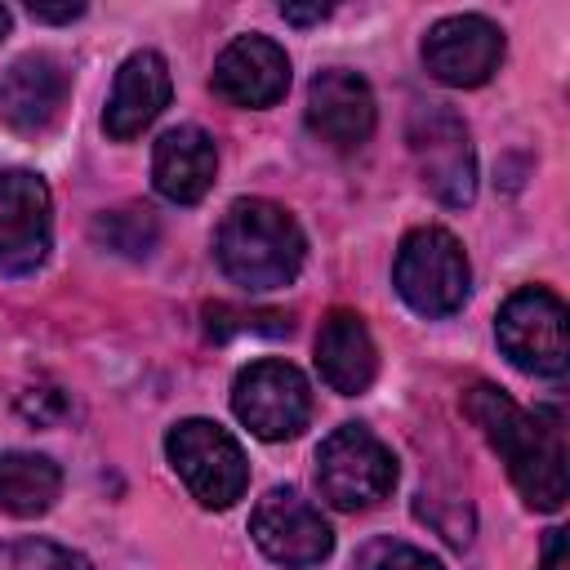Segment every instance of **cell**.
Here are the masks:
<instances>
[{"label":"cell","mask_w":570,"mask_h":570,"mask_svg":"<svg viewBox=\"0 0 570 570\" xmlns=\"http://www.w3.org/2000/svg\"><path fill=\"white\" fill-rule=\"evenodd\" d=\"M463 414L508 463V476L530 508L557 512L566 503V432L557 410L530 414L494 383H472L463 392Z\"/></svg>","instance_id":"1"},{"label":"cell","mask_w":570,"mask_h":570,"mask_svg":"<svg viewBox=\"0 0 570 570\" xmlns=\"http://www.w3.org/2000/svg\"><path fill=\"white\" fill-rule=\"evenodd\" d=\"M214 254L227 281H236L249 294H267L298 276L307 240L289 209L263 196H240L227 205L214 232Z\"/></svg>","instance_id":"2"},{"label":"cell","mask_w":570,"mask_h":570,"mask_svg":"<svg viewBox=\"0 0 570 570\" xmlns=\"http://www.w3.org/2000/svg\"><path fill=\"white\" fill-rule=\"evenodd\" d=\"M169 468L205 508H232L249 485V463L240 441L214 419H183L165 436Z\"/></svg>","instance_id":"3"},{"label":"cell","mask_w":570,"mask_h":570,"mask_svg":"<svg viewBox=\"0 0 570 570\" xmlns=\"http://www.w3.org/2000/svg\"><path fill=\"white\" fill-rule=\"evenodd\" d=\"M316 485L334 508L365 512L392 494L396 459L365 423H343L316 450Z\"/></svg>","instance_id":"4"},{"label":"cell","mask_w":570,"mask_h":570,"mask_svg":"<svg viewBox=\"0 0 570 570\" xmlns=\"http://www.w3.org/2000/svg\"><path fill=\"white\" fill-rule=\"evenodd\" d=\"M392 281L419 316H450L463 307L472 272L463 245L445 227H414L396 249Z\"/></svg>","instance_id":"5"},{"label":"cell","mask_w":570,"mask_h":570,"mask_svg":"<svg viewBox=\"0 0 570 570\" xmlns=\"http://www.w3.org/2000/svg\"><path fill=\"white\" fill-rule=\"evenodd\" d=\"M499 347L508 361L539 379H561L570 365V330H566V303L543 285H521L508 294L494 321Z\"/></svg>","instance_id":"6"},{"label":"cell","mask_w":570,"mask_h":570,"mask_svg":"<svg viewBox=\"0 0 570 570\" xmlns=\"http://www.w3.org/2000/svg\"><path fill=\"white\" fill-rule=\"evenodd\" d=\"M410 151L423 174V187L450 205L463 209L476 196V156L468 125L445 107V102H423L410 116Z\"/></svg>","instance_id":"7"},{"label":"cell","mask_w":570,"mask_h":570,"mask_svg":"<svg viewBox=\"0 0 570 570\" xmlns=\"http://www.w3.org/2000/svg\"><path fill=\"white\" fill-rule=\"evenodd\" d=\"M232 410L236 419L263 436V441H289L307 428L312 419V392L307 379L276 356H263L254 365H245L232 383Z\"/></svg>","instance_id":"8"},{"label":"cell","mask_w":570,"mask_h":570,"mask_svg":"<svg viewBox=\"0 0 570 570\" xmlns=\"http://www.w3.org/2000/svg\"><path fill=\"white\" fill-rule=\"evenodd\" d=\"M249 534L263 557H272L285 570H307L321 566L334 552V530L330 521L289 485L267 490L254 512H249Z\"/></svg>","instance_id":"9"},{"label":"cell","mask_w":570,"mask_h":570,"mask_svg":"<svg viewBox=\"0 0 570 570\" xmlns=\"http://www.w3.org/2000/svg\"><path fill=\"white\" fill-rule=\"evenodd\" d=\"M53 240L49 187L31 169H0V276H27Z\"/></svg>","instance_id":"10"},{"label":"cell","mask_w":570,"mask_h":570,"mask_svg":"<svg viewBox=\"0 0 570 570\" xmlns=\"http://www.w3.org/2000/svg\"><path fill=\"white\" fill-rule=\"evenodd\" d=\"M499 62H503V31L481 13L441 18L423 36V67L441 85L476 89L499 71Z\"/></svg>","instance_id":"11"},{"label":"cell","mask_w":570,"mask_h":570,"mask_svg":"<svg viewBox=\"0 0 570 570\" xmlns=\"http://www.w3.org/2000/svg\"><path fill=\"white\" fill-rule=\"evenodd\" d=\"M214 94L232 107H272L289 89V58L272 36H236L214 62Z\"/></svg>","instance_id":"12"},{"label":"cell","mask_w":570,"mask_h":570,"mask_svg":"<svg viewBox=\"0 0 570 570\" xmlns=\"http://www.w3.org/2000/svg\"><path fill=\"white\" fill-rule=\"evenodd\" d=\"M307 129L330 142L334 151H352L374 134V94L370 85L347 71L330 67L307 85Z\"/></svg>","instance_id":"13"},{"label":"cell","mask_w":570,"mask_h":570,"mask_svg":"<svg viewBox=\"0 0 570 570\" xmlns=\"http://www.w3.org/2000/svg\"><path fill=\"white\" fill-rule=\"evenodd\" d=\"M174 98V80H169V67L156 49H138L120 62L116 71V85H111V98L102 107V129L107 138L116 142H129L138 138Z\"/></svg>","instance_id":"14"},{"label":"cell","mask_w":570,"mask_h":570,"mask_svg":"<svg viewBox=\"0 0 570 570\" xmlns=\"http://www.w3.org/2000/svg\"><path fill=\"white\" fill-rule=\"evenodd\" d=\"M214 169H218V151H214V138L200 125H178V129H165L156 138L151 183L165 200L196 205L214 187Z\"/></svg>","instance_id":"15"},{"label":"cell","mask_w":570,"mask_h":570,"mask_svg":"<svg viewBox=\"0 0 570 570\" xmlns=\"http://www.w3.org/2000/svg\"><path fill=\"white\" fill-rule=\"evenodd\" d=\"M316 370L338 396H361L379 374V352L365 321L347 307H334L316 330Z\"/></svg>","instance_id":"16"},{"label":"cell","mask_w":570,"mask_h":570,"mask_svg":"<svg viewBox=\"0 0 570 570\" xmlns=\"http://www.w3.org/2000/svg\"><path fill=\"white\" fill-rule=\"evenodd\" d=\"M62 102H67V71L49 53H22L0 76V116L22 134L53 125Z\"/></svg>","instance_id":"17"},{"label":"cell","mask_w":570,"mask_h":570,"mask_svg":"<svg viewBox=\"0 0 570 570\" xmlns=\"http://www.w3.org/2000/svg\"><path fill=\"white\" fill-rule=\"evenodd\" d=\"M62 490V472L53 459L31 454V450H9L0 454V508L9 517H40L53 508Z\"/></svg>","instance_id":"18"},{"label":"cell","mask_w":570,"mask_h":570,"mask_svg":"<svg viewBox=\"0 0 570 570\" xmlns=\"http://www.w3.org/2000/svg\"><path fill=\"white\" fill-rule=\"evenodd\" d=\"M156 236H160V223L147 205H125V209H111V214L94 218V240H102L107 249L129 254V258L151 254Z\"/></svg>","instance_id":"19"},{"label":"cell","mask_w":570,"mask_h":570,"mask_svg":"<svg viewBox=\"0 0 570 570\" xmlns=\"http://www.w3.org/2000/svg\"><path fill=\"white\" fill-rule=\"evenodd\" d=\"M0 570H94L80 552L49 539H9L0 543Z\"/></svg>","instance_id":"20"},{"label":"cell","mask_w":570,"mask_h":570,"mask_svg":"<svg viewBox=\"0 0 570 570\" xmlns=\"http://www.w3.org/2000/svg\"><path fill=\"white\" fill-rule=\"evenodd\" d=\"M374 570H445V566L432 552H423V548L392 543V548H383V557L374 561Z\"/></svg>","instance_id":"21"},{"label":"cell","mask_w":570,"mask_h":570,"mask_svg":"<svg viewBox=\"0 0 570 570\" xmlns=\"http://www.w3.org/2000/svg\"><path fill=\"white\" fill-rule=\"evenodd\" d=\"M543 570H570V543H566V530H548V539H543Z\"/></svg>","instance_id":"22"},{"label":"cell","mask_w":570,"mask_h":570,"mask_svg":"<svg viewBox=\"0 0 570 570\" xmlns=\"http://www.w3.org/2000/svg\"><path fill=\"white\" fill-rule=\"evenodd\" d=\"M27 13L36 22H71V18L85 13V4H27Z\"/></svg>","instance_id":"23"},{"label":"cell","mask_w":570,"mask_h":570,"mask_svg":"<svg viewBox=\"0 0 570 570\" xmlns=\"http://www.w3.org/2000/svg\"><path fill=\"white\" fill-rule=\"evenodd\" d=\"M281 18L294 27H312V22L330 18V4H281Z\"/></svg>","instance_id":"24"},{"label":"cell","mask_w":570,"mask_h":570,"mask_svg":"<svg viewBox=\"0 0 570 570\" xmlns=\"http://www.w3.org/2000/svg\"><path fill=\"white\" fill-rule=\"evenodd\" d=\"M0 36H9V9L0 4Z\"/></svg>","instance_id":"25"}]
</instances>
